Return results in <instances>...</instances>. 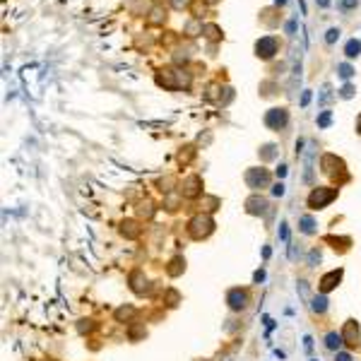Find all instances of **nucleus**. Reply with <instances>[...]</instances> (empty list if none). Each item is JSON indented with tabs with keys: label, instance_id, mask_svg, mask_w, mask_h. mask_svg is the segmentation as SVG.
Returning <instances> with one entry per match:
<instances>
[{
	"label": "nucleus",
	"instance_id": "1",
	"mask_svg": "<svg viewBox=\"0 0 361 361\" xmlns=\"http://www.w3.org/2000/svg\"><path fill=\"white\" fill-rule=\"evenodd\" d=\"M212 232H214V219L210 214H195L193 219L188 222V234H190V239H195V241L207 239Z\"/></svg>",
	"mask_w": 361,
	"mask_h": 361
},
{
	"label": "nucleus",
	"instance_id": "2",
	"mask_svg": "<svg viewBox=\"0 0 361 361\" xmlns=\"http://www.w3.org/2000/svg\"><path fill=\"white\" fill-rule=\"evenodd\" d=\"M337 198V188H313L308 195V207L311 210H323Z\"/></svg>",
	"mask_w": 361,
	"mask_h": 361
},
{
	"label": "nucleus",
	"instance_id": "3",
	"mask_svg": "<svg viewBox=\"0 0 361 361\" xmlns=\"http://www.w3.org/2000/svg\"><path fill=\"white\" fill-rule=\"evenodd\" d=\"M157 82L164 84V87H169V89H178V87H188L190 77H188V75L181 77L178 70H164V75H157Z\"/></svg>",
	"mask_w": 361,
	"mask_h": 361
},
{
	"label": "nucleus",
	"instance_id": "4",
	"mask_svg": "<svg viewBox=\"0 0 361 361\" xmlns=\"http://www.w3.org/2000/svg\"><path fill=\"white\" fill-rule=\"evenodd\" d=\"M246 183H248V188H253V190H258V188H268L270 185V174L265 171V169H248V171H246Z\"/></svg>",
	"mask_w": 361,
	"mask_h": 361
},
{
	"label": "nucleus",
	"instance_id": "5",
	"mask_svg": "<svg viewBox=\"0 0 361 361\" xmlns=\"http://www.w3.org/2000/svg\"><path fill=\"white\" fill-rule=\"evenodd\" d=\"M340 335H342L344 344H347L349 349H356V347H359L361 333H359V323H356V320H347V323H344V330Z\"/></svg>",
	"mask_w": 361,
	"mask_h": 361
},
{
	"label": "nucleus",
	"instance_id": "6",
	"mask_svg": "<svg viewBox=\"0 0 361 361\" xmlns=\"http://www.w3.org/2000/svg\"><path fill=\"white\" fill-rule=\"evenodd\" d=\"M287 123H289L287 109H272V111H268V116H265V125L272 130H282Z\"/></svg>",
	"mask_w": 361,
	"mask_h": 361
},
{
	"label": "nucleus",
	"instance_id": "7",
	"mask_svg": "<svg viewBox=\"0 0 361 361\" xmlns=\"http://www.w3.org/2000/svg\"><path fill=\"white\" fill-rule=\"evenodd\" d=\"M323 171L333 178H337V174H342L344 178H349V174H344V161L337 159L335 154H325L323 157Z\"/></svg>",
	"mask_w": 361,
	"mask_h": 361
},
{
	"label": "nucleus",
	"instance_id": "8",
	"mask_svg": "<svg viewBox=\"0 0 361 361\" xmlns=\"http://www.w3.org/2000/svg\"><path fill=\"white\" fill-rule=\"evenodd\" d=\"M181 193H183V198H188V200L200 198V195H203V178L200 176H188L183 181V185H181Z\"/></svg>",
	"mask_w": 361,
	"mask_h": 361
},
{
	"label": "nucleus",
	"instance_id": "9",
	"mask_svg": "<svg viewBox=\"0 0 361 361\" xmlns=\"http://www.w3.org/2000/svg\"><path fill=\"white\" fill-rule=\"evenodd\" d=\"M342 275H344V270L342 268H337L333 270V272H327V275H323V279H320V284H318V289H320V294H327V291H333L340 282H342Z\"/></svg>",
	"mask_w": 361,
	"mask_h": 361
},
{
	"label": "nucleus",
	"instance_id": "10",
	"mask_svg": "<svg viewBox=\"0 0 361 361\" xmlns=\"http://www.w3.org/2000/svg\"><path fill=\"white\" fill-rule=\"evenodd\" d=\"M246 301H248V291H246V289H229V294H226L229 308L241 311V308H246Z\"/></svg>",
	"mask_w": 361,
	"mask_h": 361
},
{
	"label": "nucleus",
	"instance_id": "11",
	"mask_svg": "<svg viewBox=\"0 0 361 361\" xmlns=\"http://www.w3.org/2000/svg\"><path fill=\"white\" fill-rule=\"evenodd\" d=\"M255 51H258V56L260 58H272L275 56V51H277V41L272 37H262L255 44Z\"/></svg>",
	"mask_w": 361,
	"mask_h": 361
},
{
	"label": "nucleus",
	"instance_id": "12",
	"mask_svg": "<svg viewBox=\"0 0 361 361\" xmlns=\"http://www.w3.org/2000/svg\"><path fill=\"white\" fill-rule=\"evenodd\" d=\"M128 282H130V289H133L135 294H145V291H147V279H145V272H142V270H133Z\"/></svg>",
	"mask_w": 361,
	"mask_h": 361
},
{
	"label": "nucleus",
	"instance_id": "13",
	"mask_svg": "<svg viewBox=\"0 0 361 361\" xmlns=\"http://www.w3.org/2000/svg\"><path fill=\"white\" fill-rule=\"evenodd\" d=\"M246 210H248V214H265L268 203H265V198L253 195V198H248V203H246Z\"/></svg>",
	"mask_w": 361,
	"mask_h": 361
},
{
	"label": "nucleus",
	"instance_id": "14",
	"mask_svg": "<svg viewBox=\"0 0 361 361\" xmlns=\"http://www.w3.org/2000/svg\"><path fill=\"white\" fill-rule=\"evenodd\" d=\"M183 270H185L183 255H176V258L169 260V265H167V275H169V277H178V275H183Z\"/></svg>",
	"mask_w": 361,
	"mask_h": 361
},
{
	"label": "nucleus",
	"instance_id": "15",
	"mask_svg": "<svg viewBox=\"0 0 361 361\" xmlns=\"http://www.w3.org/2000/svg\"><path fill=\"white\" fill-rule=\"evenodd\" d=\"M140 229L138 222H133V219H125V222H120V234L125 236V239H138L140 236Z\"/></svg>",
	"mask_w": 361,
	"mask_h": 361
},
{
	"label": "nucleus",
	"instance_id": "16",
	"mask_svg": "<svg viewBox=\"0 0 361 361\" xmlns=\"http://www.w3.org/2000/svg\"><path fill=\"white\" fill-rule=\"evenodd\" d=\"M342 344H344L342 335L327 333V337H325V347H327V349H333V352H340V349H342Z\"/></svg>",
	"mask_w": 361,
	"mask_h": 361
},
{
	"label": "nucleus",
	"instance_id": "17",
	"mask_svg": "<svg viewBox=\"0 0 361 361\" xmlns=\"http://www.w3.org/2000/svg\"><path fill=\"white\" fill-rule=\"evenodd\" d=\"M133 315H135V308H133V306H120L118 311H116V320H118V323L125 320V323H128Z\"/></svg>",
	"mask_w": 361,
	"mask_h": 361
},
{
	"label": "nucleus",
	"instance_id": "18",
	"mask_svg": "<svg viewBox=\"0 0 361 361\" xmlns=\"http://www.w3.org/2000/svg\"><path fill=\"white\" fill-rule=\"evenodd\" d=\"M311 308H313L315 313H325V311H327V299H325V294L311 299Z\"/></svg>",
	"mask_w": 361,
	"mask_h": 361
},
{
	"label": "nucleus",
	"instance_id": "19",
	"mask_svg": "<svg viewBox=\"0 0 361 361\" xmlns=\"http://www.w3.org/2000/svg\"><path fill=\"white\" fill-rule=\"evenodd\" d=\"M301 226H299V229H301V232L304 234H315V219L313 217H301Z\"/></svg>",
	"mask_w": 361,
	"mask_h": 361
},
{
	"label": "nucleus",
	"instance_id": "20",
	"mask_svg": "<svg viewBox=\"0 0 361 361\" xmlns=\"http://www.w3.org/2000/svg\"><path fill=\"white\" fill-rule=\"evenodd\" d=\"M344 53L349 58H356L361 53V41H356V39H352L349 44H347V48H344Z\"/></svg>",
	"mask_w": 361,
	"mask_h": 361
},
{
	"label": "nucleus",
	"instance_id": "21",
	"mask_svg": "<svg viewBox=\"0 0 361 361\" xmlns=\"http://www.w3.org/2000/svg\"><path fill=\"white\" fill-rule=\"evenodd\" d=\"M128 337L133 340V342H138L140 337H145V325H133L128 330Z\"/></svg>",
	"mask_w": 361,
	"mask_h": 361
},
{
	"label": "nucleus",
	"instance_id": "22",
	"mask_svg": "<svg viewBox=\"0 0 361 361\" xmlns=\"http://www.w3.org/2000/svg\"><path fill=\"white\" fill-rule=\"evenodd\" d=\"M178 299H181V294H178L176 289H169L167 297H164V304H167V306H176V304H178Z\"/></svg>",
	"mask_w": 361,
	"mask_h": 361
},
{
	"label": "nucleus",
	"instance_id": "23",
	"mask_svg": "<svg viewBox=\"0 0 361 361\" xmlns=\"http://www.w3.org/2000/svg\"><path fill=\"white\" fill-rule=\"evenodd\" d=\"M297 246H299L297 241H289V260H291V262H294V260H299V255H301V250H299Z\"/></svg>",
	"mask_w": 361,
	"mask_h": 361
},
{
	"label": "nucleus",
	"instance_id": "24",
	"mask_svg": "<svg viewBox=\"0 0 361 361\" xmlns=\"http://www.w3.org/2000/svg\"><path fill=\"white\" fill-rule=\"evenodd\" d=\"M320 258H323V255H320V250L313 248L311 253H308V265H311V268H315V265L320 262Z\"/></svg>",
	"mask_w": 361,
	"mask_h": 361
},
{
	"label": "nucleus",
	"instance_id": "25",
	"mask_svg": "<svg viewBox=\"0 0 361 361\" xmlns=\"http://www.w3.org/2000/svg\"><path fill=\"white\" fill-rule=\"evenodd\" d=\"M275 154H277V152H275V145H265L262 152H260V157L262 159H275Z\"/></svg>",
	"mask_w": 361,
	"mask_h": 361
},
{
	"label": "nucleus",
	"instance_id": "26",
	"mask_svg": "<svg viewBox=\"0 0 361 361\" xmlns=\"http://www.w3.org/2000/svg\"><path fill=\"white\" fill-rule=\"evenodd\" d=\"M327 243H335V248H337V243H344V246H349V243H352V239H347V236H344V239H337V236H327ZM340 248H342V246H340Z\"/></svg>",
	"mask_w": 361,
	"mask_h": 361
},
{
	"label": "nucleus",
	"instance_id": "27",
	"mask_svg": "<svg viewBox=\"0 0 361 361\" xmlns=\"http://www.w3.org/2000/svg\"><path fill=\"white\" fill-rule=\"evenodd\" d=\"M299 291H301L304 301H311V294H308V284H306V282H299Z\"/></svg>",
	"mask_w": 361,
	"mask_h": 361
},
{
	"label": "nucleus",
	"instance_id": "28",
	"mask_svg": "<svg viewBox=\"0 0 361 361\" xmlns=\"http://www.w3.org/2000/svg\"><path fill=\"white\" fill-rule=\"evenodd\" d=\"M327 123H330V111H323V113H320V118H318V125H320V128H325Z\"/></svg>",
	"mask_w": 361,
	"mask_h": 361
},
{
	"label": "nucleus",
	"instance_id": "29",
	"mask_svg": "<svg viewBox=\"0 0 361 361\" xmlns=\"http://www.w3.org/2000/svg\"><path fill=\"white\" fill-rule=\"evenodd\" d=\"M352 68H349V65H340V75H342L344 80H349V77H352Z\"/></svg>",
	"mask_w": 361,
	"mask_h": 361
},
{
	"label": "nucleus",
	"instance_id": "30",
	"mask_svg": "<svg viewBox=\"0 0 361 361\" xmlns=\"http://www.w3.org/2000/svg\"><path fill=\"white\" fill-rule=\"evenodd\" d=\"M337 37H340V29H327V37L325 39H327V44H333Z\"/></svg>",
	"mask_w": 361,
	"mask_h": 361
},
{
	"label": "nucleus",
	"instance_id": "31",
	"mask_svg": "<svg viewBox=\"0 0 361 361\" xmlns=\"http://www.w3.org/2000/svg\"><path fill=\"white\" fill-rule=\"evenodd\" d=\"M279 239H282V241L289 239V229H287V224H284V222L279 224Z\"/></svg>",
	"mask_w": 361,
	"mask_h": 361
},
{
	"label": "nucleus",
	"instance_id": "32",
	"mask_svg": "<svg viewBox=\"0 0 361 361\" xmlns=\"http://www.w3.org/2000/svg\"><path fill=\"white\" fill-rule=\"evenodd\" d=\"M272 195H277V198H282V195H284V185H282V183H277L275 188H272Z\"/></svg>",
	"mask_w": 361,
	"mask_h": 361
},
{
	"label": "nucleus",
	"instance_id": "33",
	"mask_svg": "<svg viewBox=\"0 0 361 361\" xmlns=\"http://www.w3.org/2000/svg\"><path fill=\"white\" fill-rule=\"evenodd\" d=\"M335 361H352V356L347 352H337V356H335Z\"/></svg>",
	"mask_w": 361,
	"mask_h": 361
},
{
	"label": "nucleus",
	"instance_id": "34",
	"mask_svg": "<svg viewBox=\"0 0 361 361\" xmlns=\"http://www.w3.org/2000/svg\"><path fill=\"white\" fill-rule=\"evenodd\" d=\"M352 92H354V89L349 87V84H347V87L342 89V96H344V99H349V96H352Z\"/></svg>",
	"mask_w": 361,
	"mask_h": 361
},
{
	"label": "nucleus",
	"instance_id": "35",
	"mask_svg": "<svg viewBox=\"0 0 361 361\" xmlns=\"http://www.w3.org/2000/svg\"><path fill=\"white\" fill-rule=\"evenodd\" d=\"M253 279H255V282H262V279H265V272H262V270H258V272L253 275Z\"/></svg>",
	"mask_w": 361,
	"mask_h": 361
},
{
	"label": "nucleus",
	"instance_id": "36",
	"mask_svg": "<svg viewBox=\"0 0 361 361\" xmlns=\"http://www.w3.org/2000/svg\"><path fill=\"white\" fill-rule=\"evenodd\" d=\"M308 102H311V92H304V96H301V106H306Z\"/></svg>",
	"mask_w": 361,
	"mask_h": 361
},
{
	"label": "nucleus",
	"instance_id": "37",
	"mask_svg": "<svg viewBox=\"0 0 361 361\" xmlns=\"http://www.w3.org/2000/svg\"><path fill=\"white\" fill-rule=\"evenodd\" d=\"M277 176H279V178H284V176H287V167H284V164H282V167L277 169Z\"/></svg>",
	"mask_w": 361,
	"mask_h": 361
},
{
	"label": "nucleus",
	"instance_id": "38",
	"mask_svg": "<svg viewBox=\"0 0 361 361\" xmlns=\"http://www.w3.org/2000/svg\"><path fill=\"white\" fill-rule=\"evenodd\" d=\"M318 3H320L323 8H327V5H330V0H318Z\"/></svg>",
	"mask_w": 361,
	"mask_h": 361
},
{
	"label": "nucleus",
	"instance_id": "39",
	"mask_svg": "<svg viewBox=\"0 0 361 361\" xmlns=\"http://www.w3.org/2000/svg\"><path fill=\"white\" fill-rule=\"evenodd\" d=\"M356 128H359V133H361V116H359V120H356Z\"/></svg>",
	"mask_w": 361,
	"mask_h": 361
},
{
	"label": "nucleus",
	"instance_id": "40",
	"mask_svg": "<svg viewBox=\"0 0 361 361\" xmlns=\"http://www.w3.org/2000/svg\"><path fill=\"white\" fill-rule=\"evenodd\" d=\"M275 3H277V5H284V3H287V0H275Z\"/></svg>",
	"mask_w": 361,
	"mask_h": 361
}]
</instances>
